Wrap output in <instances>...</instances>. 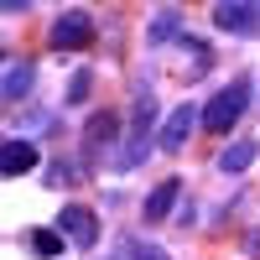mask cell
I'll list each match as a JSON object with an SVG mask.
<instances>
[{"instance_id": "7c38bea8", "label": "cell", "mask_w": 260, "mask_h": 260, "mask_svg": "<svg viewBox=\"0 0 260 260\" xmlns=\"http://www.w3.org/2000/svg\"><path fill=\"white\" fill-rule=\"evenodd\" d=\"M115 130H120V115H110V110H104V115H94L89 125H83V141H89V146H99V141H115Z\"/></svg>"}, {"instance_id": "3957f363", "label": "cell", "mask_w": 260, "mask_h": 260, "mask_svg": "<svg viewBox=\"0 0 260 260\" xmlns=\"http://www.w3.org/2000/svg\"><path fill=\"white\" fill-rule=\"evenodd\" d=\"M57 229L68 234V245H78V250H94V240H99V213H94V208H83V203H62V213H57Z\"/></svg>"}, {"instance_id": "52a82bcc", "label": "cell", "mask_w": 260, "mask_h": 260, "mask_svg": "<svg viewBox=\"0 0 260 260\" xmlns=\"http://www.w3.org/2000/svg\"><path fill=\"white\" fill-rule=\"evenodd\" d=\"M31 78H37V68H31L26 57H11V62H6V83H0V99H6V110H16V104L31 94Z\"/></svg>"}, {"instance_id": "4fadbf2b", "label": "cell", "mask_w": 260, "mask_h": 260, "mask_svg": "<svg viewBox=\"0 0 260 260\" xmlns=\"http://www.w3.org/2000/svg\"><path fill=\"white\" fill-rule=\"evenodd\" d=\"M89 94H94V68H78L73 83H68V94H62V104H83Z\"/></svg>"}, {"instance_id": "2e32d148", "label": "cell", "mask_w": 260, "mask_h": 260, "mask_svg": "<svg viewBox=\"0 0 260 260\" xmlns=\"http://www.w3.org/2000/svg\"><path fill=\"white\" fill-rule=\"evenodd\" d=\"M245 255H250V260H260V229H250V234H245Z\"/></svg>"}, {"instance_id": "30bf717a", "label": "cell", "mask_w": 260, "mask_h": 260, "mask_svg": "<svg viewBox=\"0 0 260 260\" xmlns=\"http://www.w3.org/2000/svg\"><path fill=\"white\" fill-rule=\"evenodd\" d=\"M172 37H182V11H156V16H151V31H146V42H151V47H161V42H172Z\"/></svg>"}, {"instance_id": "6da1fadb", "label": "cell", "mask_w": 260, "mask_h": 260, "mask_svg": "<svg viewBox=\"0 0 260 260\" xmlns=\"http://www.w3.org/2000/svg\"><path fill=\"white\" fill-rule=\"evenodd\" d=\"M245 110H250V78L240 73L234 83H224V89H219V94L208 99V110H203V130H213V136H224V130H229L234 120H240Z\"/></svg>"}, {"instance_id": "7a4b0ae2", "label": "cell", "mask_w": 260, "mask_h": 260, "mask_svg": "<svg viewBox=\"0 0 260 260\" xmlns=\"http://www.w3.org/2000/svg\"><path fill=\"white\" fill-rule=\"evenodd\" d=\"M94 42V16L89 11H62L52 21V47L57 52H78V47H89Z\"/></svg>"}, {"instance_id": "277c9868", "label": "cell", "mask_w": 260, "mask_h": 260, "mask_svg": "<svg viewBox=\"0 0 260 260\" xmlns=\"http://www.w3.org/2000/svg\"><path fill=\"white\" fill-rule=\"evenodd\" d=\"M198 125H203V115L192 110V104H177V110L167 115V125H161V141H156V146H161V151H182V146H187V136H192Z\"/></svg>"}, {"instance_id": "8992f818", "label": "cell", "mask_w": 260, "mask_h": 260, "mask_svg": "<svg viewBox=\"0 0 260 260\" xmlns=\"http://www.w3.org/2000/svg\"><path fill=\"white\" fill-rule=\"evenodd\" d=\"M213 26L219 31H234V37H255L260 31V6H213Z\"/></svg>"}, {"instance_id": "9c48e42d", "label": "cell", "mask_w": 260, "mask_h": 260, "mask_svg": "<svg viewBox=\"0 0 260 260\" xmlns=\"http://www.w3.org/2000/svg\"><path fill=\"white\" fill-rule=\"evenodd\" d=\"M177 192H182V182L177 177H167V182H156V187H151V198H146V224H161L167 219V213H172V203H177Z\"/></svg>"}, {"instance_id": "9a60e30c", "label": "cell", "mask_w": 260, "mask_h": 260, "mask_svg": "<svg viewBox=\"0 0 260 260\" xmlns=\"http://www.w3.org/2000/svg\"><path fill=\"white\" fill-rule=\"evenodd\" d=\"M125 260H167V250L146 245V240H125Z\"/></svg>"}, {"instance_id": "5bb4252c", "label": "cell", "mask_w": 260, "mask_h": 260, "mask_svg": "<svg viewBox=\"0 0 260 260\" xmlns=\"http://www.w3.org/2000/svg\"><path fill=\"white\" fill-rule=\"evenodd\" d=\"M182 52L192 57V73H208V68H213V52L203 47V42H198V37H182Z\"/></svg>"}, {"instance_id": "ba28073f", "label": "cell", "mask_w": 260, "mask_h": 260, "mask_svg": "<svg viewBox=\"0 0 260 260\" xmlns=\"http://www.w3.org/2000/svg\"><path fill=\"white\" fill-rule=\"evenodd\" d=\"M260 156V141L255 136H245V141H229L224 151H219V161H213V167H219L224 172V177H240V172H250V161Z\"/></svg>"}, {"instance_id": "5b68a950", "label": "cell", "mask_w": 260, "mask_h": 260, "mask_svg": "<svg viewBox=\"0 0 260 260\" xmlns=\"http://www.w3.org/2000/svg\"><path fill=\"white\" fill-rule=\"evenodd\" d=\"M37 161H42V151L26 136H11L0 146V172H6V177H26V172H37Z\"/></svg>"}, {"instance_id": "8fae6325", "label": "cell", "mask_w": 260, "mask_h": 260, "mask_svg": "<svg viewBox=\"0 0 260 260\" xmlns=\"http://www.w3.org/2000/svg\"><path fill=\"white\" fill-rule=\"evenodd\" d=\"M62 240H68L62 229H31V234H26V250H31V255H47V260H52V255H62Z\"/></svg>"}]
</instances>
